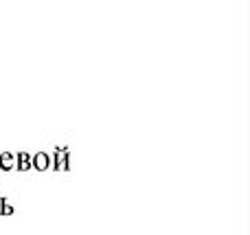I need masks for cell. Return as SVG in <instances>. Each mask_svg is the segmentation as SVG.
<instances>
[{"label": "cell", "mask_w": 250, "mask_h": 235, "mask_svg": "<svg viewBox=\"0 0 250 235\" xmlns=\"http://www.w3.org/2000/svg\"><path fill=\"white\" fill-rule=\"evenodd\" d=\"M53 158H55V170H68V150L66 148L55 150Z\"/></svg>", "instance_id": "cell-2"}, {"label": "cell", "mask_w": 250, "mask_h": 235, "mask_svg": "<svg viewBox=\"0 0 250 235\" xmlns=\"http://www.w3.org/2000/svg\"><path fill=\"white\" fill-rule=\"evenodd\" d=\"M16 170H20V171L31 170V154H26V152L16 154Z\"/></svg>", "instance_id": "cell-4"}, {"label": "cell", "mask_w": 250, "mask_h": 235, "mask_svg": "<svg viewBox=\"0 0 250 235\" xmlns=\"http://www.w3.org/2000/svg\"><path fill=\"white\" fill-rule=\"evenodd\" d=\"M11 214H13V205L2 198V215H11Z\"/></svg>", "instance_id": "cell-5"}, {"label": "cell", "mask_w": 250, "mask_h": 235, "mask_svg": "<svg viewBox=\"0 0 250 235\" xmlns=\"http://www.w3.org/2000/svg\"><path fill=\"white\" fill-rule=\"evenodd\" d=\"M0 214H2V198H0Z\"/></svg>", "instance_id": "cell-6"}, {"label": "cell", "mask_w": 250, "mask_h": 235, "mask_svg": "<svg viewBox=\"0 0 250 235\" xmlns=\"http://www.w3.org/2000/svg\"><path fill=\"white\" fill-rule=\"evenodd\" d=\"M31 170H38V171L48 170V154L46 152L33 154V156H31Z\"/></svg>", "instance_id": "cell-1"}, {"label": "cell", "mask_w": 250, "mask_h": 235, "mask_svg": "<svg viewBox=\"0 0 250 235\" xmlns=\"http://www.w3.org/2000/svg\"><path fill=\"white\" fill-rule=\"evenodd\" d=\"M0 170H16V154L0 152Z\"/></svg>", "instance_id": "cell-3"}]
</instances>
